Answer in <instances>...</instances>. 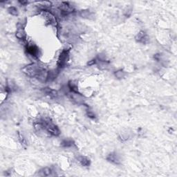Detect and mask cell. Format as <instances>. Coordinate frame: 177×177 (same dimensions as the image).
<instances>
[{
	"label": "cell",
	"mask_w": 177,
	"mask_h": 177,
	"mask_svg": "<svg viewBox=\"0 0 177 177\" xmlns=\"http://www.w3.org/2000/svg\"><path fill=\"white\" fill-rule=\"evenodd\" d=\"M24 73L26 76L30 77H35L41 83H46L47 82L48 71L42 66L37 63H33L24 67L23 69Z\"/></svg>",
	"instance_id": "obj_1"
},
{
	"label": "cell",
	"mask_w": 177,
	"mask_h": 177,
	"mask_svg": "<svg viewBox=\"0 0 177 177\" xmlns=\"http://www.w3.org/2000/svg\"><path fill=\"white\" fill-rule=\"evenodd\" d=\"M69 49L65 48V49L62 51L60 54H59L58 59H57V68L59 69H62V68L65 67L68 58H69Z\"/></svg>",
	"instance_id": "obj_2"
},
{
	"label": "cell",
	"mask_w": 177,
	"mask_h": 177,
	"mask_svg": "<svg viewBox=\"0 0 177 177\" xmlns=\"http://www.w3.org/2000/svg\"><path fill=\"white\" fill-rule=\"evenodd\" d=\"M26 54L34 59H37L40 55L39 49L35 44H26L25 46Z\"/></svg>",
	"instance_id": "obj_3"
},
{
	"label": "cell",
	"mask_w": 177,
	"mask_h": 177,
	"mask_svg": "<svg viewBox=\"0 0 177 177\" xmlns=\"http://www.w3.org/2000/svg\"><path fill=\"white\" fill-rule=\"evenodd\" d=\"M67 96L70 100L74 102V103L78 104V105H83L85 103V99L83 98V96L79 92H72L68 91Z\"/></svg>",
	"instance_id": "obj_4"
},
{
	"label": "cell",
	"mask_w": 177,
	"mask_h": 177,
	"mask_svg": "<svg viewBox=\"0 0 177 177\" xmlns=\"http://www.w3.org/2000/svg\"><path fill=\"white\" fill-rule=\"evenodd\" d=\"M106 160L115 165H120L122 161L120 155L116 152H112L109 153L106 157Z\"/></svg>",
	"instance_id": "obj_5"
},
{
	"label": "cell",
	"mask_w": 177,
	"mask_h": 177,
	"mask_svg": "<svg viewBox=\"0 0 177 177\" xmlns=\"http://www.w3.org/2000/svg\"><path fill=\"white\" fill-rule=\"evenodd\" d=\"M59 10L61 13V15L66 16L70 13L74 12V8L68 2H62L59 6Z\"/></svg>",
	"instance_id": "obj_6"
},
{
	"label": "cell",
	"mask_w": 177,
	"mask_h": 177,
	"mask_svg": "<svg viewBox=\"0 0 177 177\" xmlns=\"http://www.w3.org/2000/svg\"><path fill=\"white\" fill-rule=\"evenodd\" d=\"M135 39H136V41L138 43L142 44H147V43H149V37L145 31L141 30V31L139 32L138 34L136 35Z\"/></svg>",
	"instance_id": "obj_7"
},
{
	"label": "cell",
	"mask_w": 177,
	"mask_h": 177,
	"mask_svg": "<svg viewBox=\"0 0 177 177\" xmlns=\"http://www.w3.org/2000/svg\"><path fill=\"white\" fill-rule=\"evenodd\" d=\"M15 36L19 40H22V41H26V33L24 30V26L20 25V26H19L17 28V30L16 31V33H15Z\"/></svg>",
	"instance_id": "obj_8"
},
{
	"label": "cell",
	"mask_w": 177,
	"mask_h": 177,
	"mask_svg": "<svg viewBox=\"0 0 177 177\" xmlns=\"http://www.w3.org/2000/svg\"><path fill=\"white\" fill-rule=\"evenodd\" d=\"M43 91L44 94H45L46 96L51 98H57L59 96L58 92L57 91L53 89H51L49 87H45L43 88Z\"/></svg>",
	"instance_id": "obj_9"
},
{
	"label": "cell",
	"mask_w": 177,
	"mask_h": 177,
	"mask_svg": "<svg viewBox=\"0 0 177 177\" xmlns=\"http://www.w3.org/2000/svg\"><path fill=\"white\" fill-rule=\"evenodd\" d=\"M54 170L52 169V167H43L39 170L40 175L44 176H53L54 175Z\"/></svg>",
	"instance_id": "obj_10"
},
{
	"label": "cell",
	"mask_w": 177,
	"mask_h": 177,
	"mask_svg": "<svg viewBox=\"0 0 177 177\" xmlns=\"http://www.w3.org/2000/svg\"><path fill=\"white\" fill-rule=\"evenodd\" d=\"M77 161L80 163V165L83 167H89L91 165L90 159L87 156H80L77 157Z\"/></svg>",
	"instance_id": "obj_11"
},
{
	"label": "cell",
	"mask_w": 177,
	"mask_h": 177,
	"mask_svg": "<svg viewBox=\"0 0 177 177\" xmlns=\"http://www.w3.org/2000/svg\"><path fill=\"white\" fill-rule=\"evenodd\" d=\"M59 72V69L58 68L57 69H54L52 71H48V76H47V82H51L56 78L57 76H58Z\"/></svg>",
	"instance_id": "obj_12"
},
{
	"label": "cell",
	"mask_w": 177,
	"mask_h": 177,
	"mask_svg": "<svg viewBox=\"0 0 177 177\" xmlns=\"http://www.w3.org/2000/svg\"><path fill=\"white\" fill-rule=\"evenodd\" d=\"M67 87L70 91L78 92V87H77V83L76 81L70 80L67 84Z\"/></svg>",
	"instance_id": "obj_13"
},
{
	"label": "cell",
	"mask_w": 177,
	"mask_h": 177,
	"mask_svg": "<svg viewBox=\"0 0 177 177\" xmlns=\"http://www.w3.org/2000/svg\"><path fill=\"white\" fill-rule=\"evenodd\" d=\"M74 141L72 139L65 138L61 142V146L63 147H71L74 145Z\"/></svg>",
	"instance_id": "obj_14"
},
{
	"label": "cell",
	"mask_w": 177,
	"mask_h": 177,
	"mask_svg": "<svg viewBox=\"0 0 177 177\" xmlns=\"http://www.w3.org/2000/svg\"><path fill=\"white\" fill-rule=\"evenodd\" d=\"M80 16L86 19H91L93 16L92 13H91L89 10H80L79 13Z\"/></svg>",
	"instance_id": "obj_15"
},
{
	"label": "cell",
	"mask_w": 177,
	"mask_h": 177,
	"mask_svg": "<svg viewBox=\"0 0 177 177\" xmlns=\"http://www.w3.org/2000/svg\"><path fill=\"white\" fill-rule=\"evenodd\" d=\"M114 76L118 79H123L126 76V72L123 69H119L114 72Z\"/></svg>",
	"instance_id": "obj_16"
},
{
	"label": "cell",
	"mask_w": 177,
	"mask_h": 177,
	"mask_svg": "<svg viewBox=\"0 0 177 177\" xmlns=\"http://www.w3.org/2000/svg\"><path fill=\"white\" fill-rule=\"evenodd\" d=\"M8 11L10 15H13V16H17L18 15V10L15 6H10V7L8 8Z\"/></svg>",
	"instance_id": "obj_17"
},
{
	"label": "cell",
	"mask_w": 177,
	"mask_h": 177,
	"mask_svg": "<svg viewBox=\"0 0 177 177\" xmlns=\"http://www.w3.org/2000/svg\"><path fill=\"white\" fill-rule=\"evenodd\" d=\"M18 138L19 141L22 145H27V142H26V138H24L23 135L21 134L20 133H18Z\"/></svg>",
	"instance_id": "obj_18"
},
{
	"label": "cell",
	"mask_w": 177,
	"mask_h": 177,
	"mask_svg": "<svg viewBox=\"0 0 177 177\" xmlns=\"http://www.w3.org/2000/svg\"><path fill=\"white\" fill-rule=\"evenodd\" d=\"M87 115L89 118H91V119H95L96 118V114H94V112L91 110H87Z\"/></svg>",
	"instance_id": "obj_19"
},
{
	"label": "cell",
	"mask_w": 177,
	"mask_h": 177,
	"mask_svg": "<svg viewBox=\"0 0 177 177\" xmlns=\"http://www.w3.org/2000/svg\"><path fill=\"white\" fill-rule=\"evenodd\" d=\"M97 62H98V59H97V58L96 57V58L93 59L91 61L87 63V65L89 66H92V65H97Z\"/></svg>",
	"instance_id": "obj_20"
},
{
	"label": "cell",
	"mask_w": 177,
	"mask_h": 177,
	"mask_svg": "<svg viewBox=\"0 0 177 177\" xmlns=\"http://www.w3.org/2000/svg\"><path fill=\"white\" fill-rule=\"evenodd\" d=\"M19 4H21L22 6H26V4H28V1H18Z\"/></svg>",
	"instance_id": "obj_21"
}]
</instances>
